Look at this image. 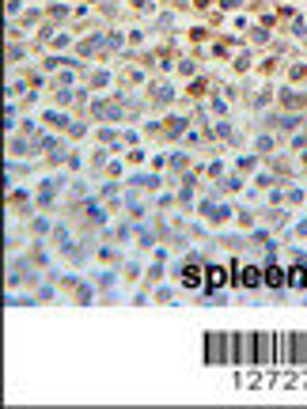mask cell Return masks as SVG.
Masks as SVG:
<instances>
[{"label":"cell","mask_w":307,"mask_h":409,"mask_svg":"<svg viewBox=\"0 0 307 409\" xmlns=\"http://www.w3.org/2000/svg\"><path fill=\"white\" fill-rule=\"evenodd\" d=\"M258 364H273L269 360V337L262 333V341H258Z\"/></svg>","instance_id":"1"}]
</instances>
